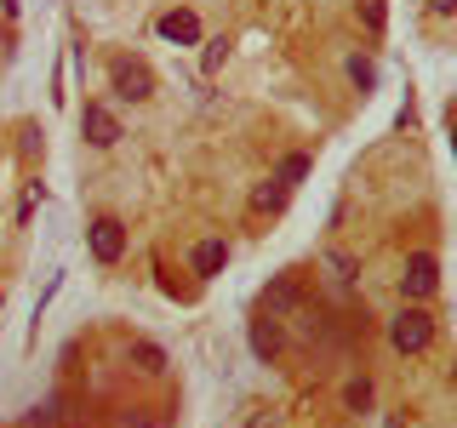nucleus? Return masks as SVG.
Listing matches in <instances>:
<instances>
[{
    "label": "nucleus",
    "mask_w": 457,
    "mask_h": 428,
    "mask_svg": "<svg viewBox=\"0 0 457 428\" xmlns=\"http://www.w3.org/2000/svg\"><path fill=\"white\" fill-rule=\"evenodd\" d=\"M389 342H395V354H423L428 342H435V314L418 309V303H406L389 320Z\"/></svg>",
    "instance_id": "1"
},
{
    "label": "nucleus",
    "mask_w": 457,
    "mask_h": 428,
    "mask_svg": "<svg viewBox=\"0 0 457 428\" xmlns=\"http://www.w3.org/2000/svg\"><path fill=\"white\" fill-rule=\"evenodd\" d=\"M109 86H114V97H126V103H143V97H154V69L137 63L132 52H120L109 63Z\"/></svg>",
    "instance_id": "2"
},
{
    "label": "nucleus",
    "mask_w": 457,
    "mask_h": 428,
    "mask_svg": "<svg viewBox=\"0 0 457 428\" xmlns=\"http://www.w3.org/2000/svg\"><path fill=\"white\" fill-rule=\"evenodd\" d=\"M400 292H406L411 303H423V297H435V292H440V263H435V251H411V257H406Z\"/></svg>",
    "instance_id": "3"
},
{
    "label": "nucleus",
    "mask_w": 457,
    "mask_h": 428,
    "mask_svg": "<svg viewBox=\"0 0 457 428\" xmlns=\"http://www.w3.org/2000/svg\"><path fill=\"white\" fill-rule=\"evenodd\" d=\"M80 132H86V143H92V149H114V143H120V114H114L109 103H86Z\"/></svg>",
    "instance_id": "4"
},
{
    "label": "nucleus",
    "mask_w": 457,
    "mask_h": 428,
    "mask_svg": "<svg viewBox=\"0 0 457 428\" xmlns=\"http://www.w3.org/2000/svg\"><path fill=\"white\" fill-rule=\"evenodd\" d=\"M86 246H92L97 263H120V251H126V223H120V218H97L92 228H86Z\"/></svg>",
    "instance_id": "5"
},
{
    "label": "nucleus",
    "mask_w": 457,
    "mask_h": 428,
    "mask_svg": "<svg viewBox=\"0 0 457 428\" xmlns=\"http://www.w3.org/2000/svg\"><path fill=\"white\" fill-rule=\"evenodd\" d=\"M161 35L171 40V46H200V18L189 6H178V12H166L161 18Z\"/></svg>",
    "instance_id": "6"
},
{
    "label": "nucleus",
    "mask_w": 457,
    "mask_h": 428,
    "mask_svg": "<svg viewBox=\"0 0 457 428\" xmlns=\"http://www.w3.org/2000/svg\"><path fill=\"white\" fill-rule=\"evenodd\" d=\"M223 263H228V240H218V235H212V240H200V246L189 251V268H195L200 280H212Z\"/></svg>",
    "instance_id": "7"
},
{
    "label": "nucleus",
    "mask_w": 457,
    "mask_h": 428,
    "mask_svg": "<svg viewBox=\"0 0 457 428\" xmlns=\"http://www.w3.org/2000/svg\"><path fill=\"white\" fill-rule=\"evenodd\" d=\"M286 194H292V189H286L280 177L257 183V189H252V211H257V218H269V211H280V206H286Z\"/></svg>",
    "instance_id": "8"
},
{
    "label": "nucleus",
    "mask_w": 457,
    "mask_h": 428,
    "mask_svg": "<svg viewBox=\"0 0 457 428\" xmlns=\"http://www.w3.org/2000/svg\"><path fill=\"white\" fill-rule=\"evenodd\" d=\"M252 354L257 360H275L280 354V325L275 320H252Z\"/></svg>",
    "instance_id": "9"
},
{
    "label": "nucleus",
    "mask_w": 457,
    "mask_h": 428,
    "mask_svg": "<svg viewBox=\"0 0 457 428\" xmlns=\"http://www.w3.org/2000/svg\"><path fill=\"white\" fill-rule=\"evenodd\" d=\"M320 268H326L337 285H354V275H361V263H354L349 251H320Z\"/></svg>",
    "instance_id": "10"
},
{
    "label": "nucleus",
    "mask_w": 457,
    "mask_h": 428,
    "mask_svg": "<svg viewBox=\"0 0 457 428\" xmlns=\"http://www.w3.org/2000/svg\"><path fill=\"white\" fill-rule=\"evenodd\" d=\"M275 177L286 183V189H297V183L309 177V154H286V160L275 166Z\"/></svg>",
    "instance_id": "11"
},
{
    "label": "nucleus",
    "mask_w": 457,
    "mask_h": 428,
    "mask_svg": "<svg viewBox=\"0 0 457 428\" xmlns=\"http://www.w3.org/2000/svg\"><path fill=\"white\" fill-rule=\"evenodd\" d=\"M223 63H228V35H212L206 52H200V69H206V75H218Z\"/></svg>",
    "instance_id": "12"
},
{
    "label": "nucleus",
    "mask_w": 457,
    "mask_h": 428,
    "mask_svg": "<svg viewBox=\"0 0 457 428\" xmlns=\"http://www.w3.org/2000/svg\"><path fill=\"white\" fill-rule=\"evenodd\" d=\"M349 80L361 86V92H371V86H378V63H371L366 52H354V57H349Z\"/></svg>",
    "instance_id": "13"
},
{
    "label": "nucleus",
    "mask_w": 457,
    "mask_h": 428,
    "mask_svg": "<svg viewBox=\"0 0 457 428\" xmlns=\"http://www.w3.org/2000/svg\"><path fill=\"white\" fill-rule=\"evenodd\" d=\"M343 406L366 417V411H371V383H366V377H349V389H343Z\"/></svg>",
    "instance_id": "14"
},
{
    "label": "nucleus",
    "mask_w": 457,
    "mask_h": 428,
    "mask_svg": "<svg viewBox=\"0 0 457 428\" xmlns=\"http://www.w3.org/2000/svg\"><path fill=\"white\" fill-rule=\"evenodd\" d=\"M132 360H137L143 371H166V354L154 349V342H137V349H132Z\"/></svg>",
    "instance_id": "15"
},
{
    "label": "nucleus",
    "mask_w": 457,
    "mask_h": 428,
    "mask_svg": "<svg viewBox=\"0 0 457 428\" xmlns=\"http://www.w3.org/2000/svg\"><path fill=\"white\" fill-rule=\"evenodd\" d=\"M29 428H57V399H40V406L29 411Z\"/></svg>",
    "instance_id": "16"
},
{
    "label": "nucleus",
    "mask_w": 457,
    "mask_h": 428,
    "mask_svg": "<svg viewBox=\"0 0 457 428\" xmlns=\"http://www.w3.org/2000/svg\"><path fill=\"white\" fill-rule=\"evenodd\" d=\"M40 194H46V183H29V189H23V206H18V223H29V218H35V206H40Z\"/></svg>",
    "instance_id": "17"
},
{
    "label": "nucleus",
    "mask_w": 457,
    "mask_h": 428,
    "mask_svg": "<svg viewBox=\"0 0 457 428\" xmlns=\"http://www.w3.org/2000/svg\"><path fill=\"white\" fill-rule=\"evenodd\" d=\"M361 18H366L371 29H383V23H389V12H383V0H366V6H361Z\"/></svg>",
    "instance_id": "18"
},
{
    "label": "nucleus",
    "mask_w": 457,
    "mask_h": 428,
    "mask_svg": "<svg viewBox=\"0 0 457 428\" xmlns=\"http://www.w3.org/2000/svg\"><path fill=\"white\" fill-rule=\"evenodd\" d=\"M246 428H286V423H280V417H275V411H257V417H252V423H246Z\"/></svg>",
    "instance_id": "19"
},
{
    "label": "nucleus",
    "mask_w": 457,
    "mask_h": 428,
    "mask_svg": "<svg viewBox=\"0 0 457 428\" xmlns=\"http://www.w3.org/2000/svg\"><path fill=\"white\" fill-rule=\"evenodd\" d=\"M428 12H440V18H446V12H457V0H428Z\"/></svg>",
    "instance_id": "20"
},
{
    "label": "nucleus",
    "mask_w": 457,
    "mask_h": 428,
    "mask_svg": "<svg viewBox=\"0 0 457 428\" xmlns=\"http://www.w3.org/2000/svg\"><path fill=\"white\" fill-rule=\"evenodd\" d=\"M452 143H457V126H452Z\"/></svg>",
    "instance_id": "21"
}]
</instances>
